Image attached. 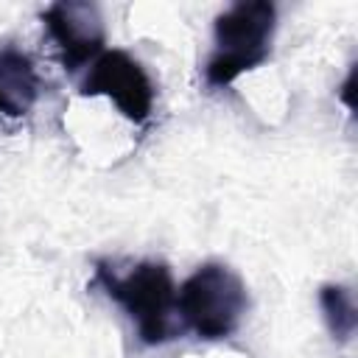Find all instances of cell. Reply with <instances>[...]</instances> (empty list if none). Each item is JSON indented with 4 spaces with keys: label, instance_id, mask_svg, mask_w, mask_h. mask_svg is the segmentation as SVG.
I'll list each match as a JSON object with an SVG mask.
<instances>
[{
    "label": "cell",
    "instance_id": "cell-1",
    "mask_svg": "<svg viewBox=\"0 0 358 358\" xmlns=\"http://www.w3.org/2000/svg\"><path fill=\"white\" fill-rule=\"evenodd\" d=\"M95 285L115 299L137 327L143 344L157 347L173 338L171 316L176 310V285L171 268L157 260H143L126 274H117L106 260L95 266Z\"/></svg>",
    "mask_w": 358,
    "mask_h": 358
},
{
    "label": "cell",
    "instance_id": "cell-2",
    "mask_svg": "<svg viewBox=\"0 0 358 358\" xmlns=\"http://www.w3.org/2000/svg\"><path fill=\"white\" fill-rule=\"evenodd\" d=\"M277 8L268 0H241L215 17V50L207 59L204 81L227 87L260 67L271 53Z\"/></svg>",
    "mask_w": 358,
    "mask_h": 358
},
{
    "label": "cell",
    "instance_id": "cell-3",
    "mask_svg": "<svg viewBox=\"0 0 358 358\" xmlns=\"http://www.w3.org/2000/svg\"><path fill=\"white\" fill-rule=\"evenodd\" d=\"M249 308L243 280L224 263L199 266L176 294L182 322L204 341L227 338L238 330Z\"/></svg>",
    "mask_w": 358,
    "mask_h": 358
},
{
    "label": "cell",
    "instance_id": "cell-4",
    "mask_svg": "<svg viewBox=\"0 0 358 358\" xmlns=\"http://www.w3.org/2000/svg\"><path fill=\"white\" fill-rule=\"evenodd\" d=\"M78 92L109 98L131 123H145L154 109V84L145 67L126 50H103L92 62Z\"/></svg>",
    "mask_w": 358,
    "mask_h": 358
},
{
    "label": "cell",
    "instance_id": "cell-5",
    "mask_svg": "<svg viewBox=\"0 0 358 358\" xmlns=\"http://www.w3.org/2000/svg\"><path fill=\"white\" fill-rule=\"evenodd\" d=\"M42 22L50 39L56 42L59 59L67 73H76L81 64L103 53L106 25L95 3H81V0L50 3L42 11Z\"/></svg>",
    "mask_w": 358,
    "mask_h": 358
},
{
    "label": "cell",
    "instance_id": "cell-6",
    "mask_svg": "<svg viewBox=\"0 0 358 358\" xmlns=\"http://www.w3.org/2000/svg\"><path fill=\"white\" fill-rule=\"evenodd\" d=\"M39 98V73L28 53L0 45V117H25Z\"/></svg>",
    "mask_w": 358,
    "mask_h": 358
},
{
    "label": "cell",
    "instance_id": "cell-7",
    "mask_svg": "<svg viewBox=\"0 0 358 358\" xmlns=\"http://www.w3.org/2000/svg\"><path fill=\"white\" fill-rule=\"evenodd\" d=\"M319 308H322V316L327 322L330 336L341 344L352 341L355 327H358V308H355L352 291L347 285L327 282L319 288Z\"/></svg>",
    "mask_w": 358,
    "mask_h": 358
}]
</instances>
